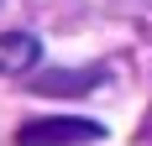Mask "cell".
I'll use <instances>...</instances> for the list:
<instances>
[{"label":"cell","mask_w":152,"mask_h":146,"mask_svg":"<svg viewBox=\"0 0 152 146\" xmlns=\"http://www.w3.org/2000/svg\"><path fill=\"white\" fill-rule=\"evenodd\" d=\"M94 141H105V125L79 115H42L16 131V146H94Z\"/></svg>","instance_id":"cell-1"},{"label":"cell","mask_w":152,"mask_h":146,"mask_svg":"<svg viewBox=\"0 0 152 146\" xmlns=\"http://www.w3.org/2000/svg\"><path fill=\"white\" fill-rule=\"evenodd\" d=\"M110 78L105 63H89V68H53V73H31V89L37 94H58V99H68V94H89V89H100Z\"/></svg>","instance_id":"cell-2"},{"label":"cell","mask_w":152,"mask_h":146,"mask_svg":"<svg viewBox=\"0 0 152 146\" xmlns=\"http://www.w3.org/2000/svg\"><path fill=\"white\" fill-rule=\"evenodd\" d=\"M37 37L31 31H5L0 37V73H26L31 63H37Z\"/></svg>","instance_id":"cell-3"}]
</instances>
